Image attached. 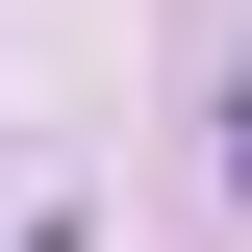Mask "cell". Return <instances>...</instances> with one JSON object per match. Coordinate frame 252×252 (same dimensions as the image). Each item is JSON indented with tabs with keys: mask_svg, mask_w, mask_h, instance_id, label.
Returning a JSON list of instances; mask_svg holds the SVG:
<instances>
[{
	"mask_svg": "<svg viewBox=\"0 0 252 252\" xmlns=\"http://www.w3.org/2000/svg\"><path fill=\"white\" fill-rule=\"evenodd\" d=\"M227 177H252V101H227Z\"/></svg>",
	"mask_w": 252,
	"mask_h": 252,
	"instance_id": "6da1fadb",
	"label": "cell"
}]
</instances>
